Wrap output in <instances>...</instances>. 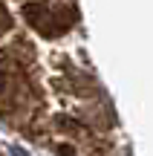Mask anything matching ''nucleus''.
I'll return each instance as SVG.
<instances>
[{"label": "nucleus", "mask_w": 153, "mask_h": 156, "mask_svg": "<svg viewBox=\"0 0 153 156\" xmlns=\"http://www.w3.org/2000/svg\"><path fill=\"white\" fill-rule=\"evenodd\" d=\"M0 90H3V73H0Z\"/></svg>", "instance_id": "f257e3e1"}]
</instances>
